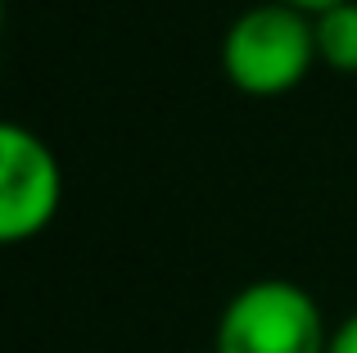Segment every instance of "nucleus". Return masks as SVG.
I'll return each instance as SVG.
<instances>
[{"label":"nucleus","mask_w":357,"mask_h":353,"mask_svg":"<svg viewBox=\"0 0 357 353\" xmlns=\"http://www.w3.org/2000/svg\"><path fill=\"white\" fill-rule=\"evenodd\" d=\"M317 32L312 14L285 5V0H262L236 14V23L222 36V73L244 96H285L307 73L317 68Z\"/></svg>","instance_id":"f257e3e1"},{"label":"nucleus","mask_w":357,"mask_h":353,"mask_svg":"<svg viewBox=\"0 0 357 353\" xmlns=\"http://www.w3.org/2000/svg\"><path fill=\"white\" fill-rule=\"evenodd\" d=\"M331 326L312 290L285 276L240 285L218 317L213 353H326Z\"/></svg>","instance_id":"f03ea898"},{"label":"nucleus","mask_w":357,"mask_h":353,"mask_svg":"<svg viewBox=\"0 0 357 353\" xmlns=\"http://www.w3.org/2000/svg\"><path fill=\"white\" fill-rule=\"evenodd\" d=\"M63 204V168L54 150L23 123L0 127V240L41 236Z\"/></svg>","instance_id":"7ed1b4c3"},{"label":"nucleus","mask_w":357,"mask_h":353,"mask_svg":"<svg viewBox=\"0 0 357 353\" xmlns=\"http://www.w3.org/2000/svg\"><path fill=\"white\" fill-rule=\"evenodd\" d=\"M312 32H317V59L340 77H357V0L312 14Z\"/></svg>","instance_id":"20e7f679"},{"label":"nucleus","mask_w":357,"mask_h":353,"mask_svg":"<svg viewBox=\"0 0 357 353\" xmlns=\"http://www.w3.org/2000/svg\"><path fill=\"white\" fill-rule=\"evenodd\" d=\"M326 353H357V313H349L344 322L331 326V345H326Z\"/></svg>","instance_id":"39448f33"},{"label":"nucleus","mask_w":357,"mask_h":353,"mask_svg":"<svg viewBox=\"0 0 357 353\" xmlns=\"http://www.w3.org/2000/svg\"><path fill=\"white\" fill-rule=\"evenodd\" d=\"M285 5L303 9V14H321V9H331V5H344V0H285Z\"/></svg>","instance_id":"423d86ee"}]
</instances>
